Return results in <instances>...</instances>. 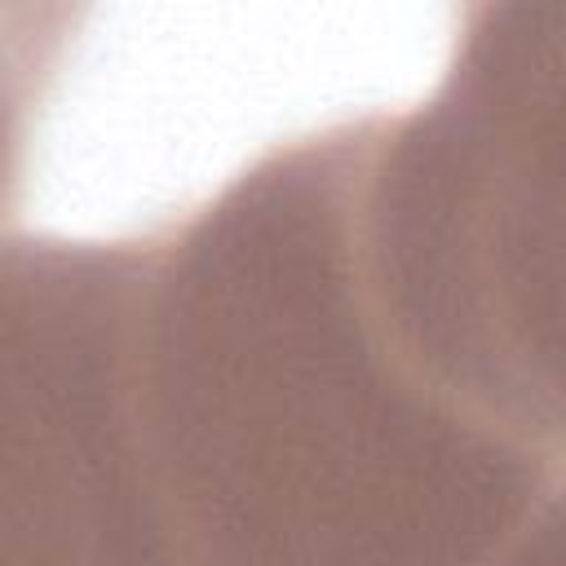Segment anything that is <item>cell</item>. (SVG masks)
<instances>
[{"label": "cell", "mask_w": 566, "mask_h": 566, "mask_svg": "<svg viewBox=\"0 0 566 566\" xmlns=\"http://www.w3.org/2000/svg\"><path fill=\"white\" fill-rule=\"evenodd\" d=\"M557 142L438 84L128 234L119 411L164 566H504L562 517Z\"/></svg>", "instance_id": "cell-1"}, {"label": "cell", "mask_w": 566, "mask_h": 566, "mask_svg": "<svg viewBox=\"0 0 566 566\" xmlns=\"http://www.w3.org/2000/svg\"><path fill=\"white\" fill-rule=\"evenodd\" d=\"M128 239L0 234V566H159L119 416Z\"/></svg>", "instance_id": "cell-2"}, {"label": "cell", "mask_w": 566, "mask_h": 566, "mask_svg": "<svg viewBox=\"0 0 566 566\" xmlns=\"http://www.w3.org/2000/svg\"><path fill=\"white\" fill-rule=\"evenodd\" d=\"M75 18L71 4H0V234L18 217L31 124L57 80Z\"/></svg>", "instance_id": "cell-3"}, {"label": "cell", "mask_w": 566, "mask_h": 566, "mask_svg": "<svg viewBox=\"0 0 566 566\" xmlns=\"http://www.w3.org/2000/svg\"><path fill=\"white\" fill-rule=\"evenodd\" d=\"M504 566H562V517L539 526L531 539H522Z\"/></svg>", "instance_id": "cell-4"}]
</instances>
